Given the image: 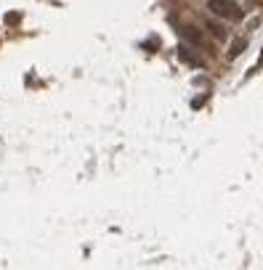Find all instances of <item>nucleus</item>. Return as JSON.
<instances>
[{
    "label": "nucleus",
    "mask_w": 263,
    "mask_h": 270,
    "mask_svg": "<svg viewBox=\"0 0 263 270\" xmlns=\"http://www.w3.org/2000/svg\"><path fill=\"white\" fill-rule=\"evenodd\" d=\"M208 8L213 11V16H218V19H229V22L245 19V8L237 6L234 0H210Z\"/></svg>",
    "instance_id": "obj_1"
},
{
    "label": "nucleus",
    "mask_w": 263,
    "mask_h": 270,
    "mask_svg": "<svg viewBox=\"0 0 263 270\" xmlns=\"http://www.w3.org/2000/svg\"><path fill=\"white\" fill-rule=\"evenodd\" d=\"M181 35L186 37L189 43H194L197 48H205V51H210V53H213V45L205 40V35H202V32H199L197 27H181Z\"/></svg>",
    "instance_id": "obj_2"
},
{
    "label": "nucleus",
    "mask_w": 263,
    "mask_h": 270,
    "mask_svg": "<svg viewBox=\"0 0 263 270\" xmlns=\"http://www.w3.org/2000/svg\"><path fill=\"white\" fill-rule=\"evenodd\" d=\"M178 58H181V61H186L189 67H197V69H205V67H208L205 58H202V56H197V53H192V48H186V45H178Z\"/></svg>",
    "instance_id": "obj_3"
},
{
    "label": "nucleus",
    "mask_w": 263,
    "mask_h": 270,
    "mask_svg": "<svg viewBox=\"0 0 263 270\" xmlns=\"http://www.w3.org/2000/svg\"><path fill=\"white\" fill-rule=\"evenodd\" d=\"M205 27L210 29V35H213L215 40H226V37H229V32H226V27H223L221 22H215V19H208V22H205Z\"/></svg>",
    "instance_id": "obj_4"
},
{
    "label": "nucleus",
    "mask_w": 263,
    "mask_h": 270,
    "mask_svg": "<svg viewBox=\"0 0 263 270\" xmlns=\"http://www.w3.org/2000/svg\"><path fill=\"white\" fill-rule=\"evenodd\" d=\"M242 48H245V43H242V40H237L234 45H231V53H229V58H237V56H239V51H242Z\"/></svg>",
    "instance_id": "obj_5"
},
{
    "label": "nucleus",
    "mask_w": 263,
    "mask_h": 270,
    "mask_svg": "<svg viewBox=\"0 0 263 270\" xmlns=\"http://www.w3.org/2000/svg\"><path fill=\"white\" fill-rule=\"evenodd\" d=\"M6 22H8V24H16V22H19V16H16V13H8V16H6Z\"/></svg>",
    "instance_id": "obj_6"
},
{
    "label": "nucleus",
    "mask_w": 263,
    "mask_h": 270,
    "mask_svg": "<svg viewBox=\"0 0 263 270\" xmlns=\"http://www.w3.org/2000/svg\"><path fill=\"white\" fill-rule=\"evenodd\" d=\"M253 3H255V0H253Z\"/></svg>",
    "instance_id": "obj_7"
}]
</instances>
